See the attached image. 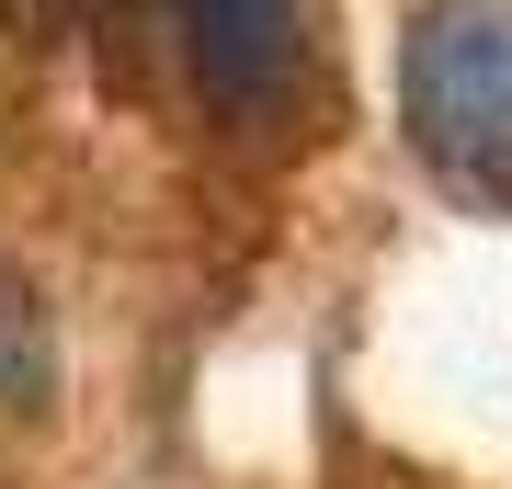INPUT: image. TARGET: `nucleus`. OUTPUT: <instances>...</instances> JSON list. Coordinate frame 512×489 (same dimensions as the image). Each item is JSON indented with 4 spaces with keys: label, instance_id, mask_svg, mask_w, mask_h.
Listing matches in <instances>:
<instances>
[{
    "label": "nucleus",
    "instance_id": "2",
    "mask_svg": "<svg viewBox=\"0 0 512 489\" xmlns=\"http://www.w3.org/2000/svg\"><path fill=\"white\" fill-rule=\"evenodd\" d=\"M137 12H160L194 103L228 137H308V114L330 103L319 0H137Z\"/></svg>",
    "mask_w": 512,
    "mask_h": 489
},
{
    "label": "nucleus",
    "instance_id": "1",
    "mask_svg": "<svg viewBox=\"0 0 512 489\" xmlns=\"http://www.w3.org/2000/svg\"><path fill=\"white\" fill-rule=\"evenodd\" d=\"M399 126L444 182L512 205V0H421L410 12Z\"/></svg>",
    "mask_w": 512,
    "mask_h": 489
}]
</instances>
